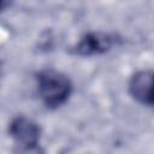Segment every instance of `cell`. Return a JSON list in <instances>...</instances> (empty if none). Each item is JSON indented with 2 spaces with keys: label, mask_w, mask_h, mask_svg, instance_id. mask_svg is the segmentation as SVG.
<instances>
[{
  "label": "cell",
  "mask_w": 154,
  "mask_h": 154,
  "mask_svg": "<svg viewBox=\"0 0 154 154\" xmlns=\"http://www.w3.org/2000/svg\"><path fill=\"white\" fill-rule=\"evenodd\" d=\"M38 93L42 101L48 107H58L63 105L70 93V79L55 70H45L38 75Z\"/></svg>",
  "instance_id": "cell-1"
},
{
  "label": "cell",
  "mask_w": 154,
  "mask_h": 154,
  "mask_svg": "<svg viewBox=\"0 0 154 154\" xmlns=\"http://www.w3.org/2000/svg\"><path fill=\"white\" fill-rule=\"evenodd\" d=\"M10 134L19 146H35L40 138V129L36 123L25 118L17 117L10 124Z\"/></svg>",
  "instance_id": "cell-2"
},
{
  "label": "cell",
  "mask_w": 154,
  "mask_h": 154,
  "mask_svg": "<svg viewBox=\"0 0 154 154\" xmlns=\"http://www.w3.org/2000/svg\"><path fill=\"white\" fill-rule=\"evenodd\" d=\"M114 45V37L105 32H91L85 35L75 47L78 55H93L107 52Z\"/></svg>",
  "instance_id": "cell-3"
},
{
  "label": "cell",
  "mask_w": 154,
  "mask_h": 154,
  "mask_svg": "<svg viewBox=\"0 0 154 154\" xmlns=\"http://www.w3.org/2000/svg\"><path fill=\"white\" fill-rule=\"evenodd\" d=\"M152 82H153V73L152 71L143 70L135 73L130 81L129 89L131 95L140 102L152 106L153 97H152Z\"/></svg>",
  "instance_id": "cell-4"
},
{
  "label": "cell",
  "mask_w": 154,
  "mask_h": 154,
  "mask_svg": "<svg viewBox=\"0 0 154 154\" xmlns=\"http://www.w3.org/2000/svg\"><path fill=\"white\" fill-rule=\"evenodd\" d=\"M16 154H45L43 150L38 147V144L35 146H19V150Z\"/></svg>",
  "instance_id": "cell-5"
},
{
  "label": "cell",
  "mask_w": 154,
  "mask_h": 154,
  "mask_svg": "<svg viewBox=\"0 0 154 154\" xmlns=\"http://www.w3.org/2000/svg\"><path fill=\"white\" fill-rule=\"evenodd\" d=\"M4 6H6V2H2V1H0V10H1Z\"/></svg>",
  "instance_id": "cell-6"
}]
</instances>
